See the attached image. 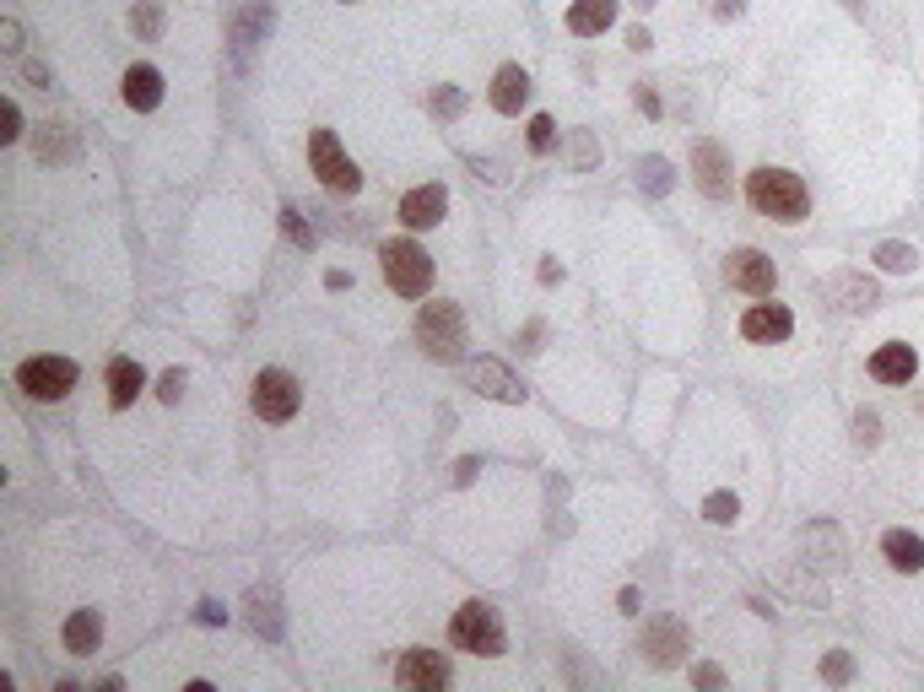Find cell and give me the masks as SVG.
Returning a JSON list of instances; mask_svg holds the SVG:
<instances>
[{"mask_svg":"<svg viewBox=\"0 0 924 692\" xmlns=\"http://www.w3.org/2000/svg\"><path fill=\"white\" fill-rule=\"evenodd\" d=\"M746 201H752L762 217H779V222H806V211H811L806 184H800L789 168H752L746 173Z\"/></svg>","mask_w":924,"mask_h":692,"instance_id":"1","label":"cell"},{"mask_svg":"<svg viewBox=\"0 0 924 692\" xmlns=\"http://www.w3.org/2000/svg\"><path fill=\"white\" fill-rule=\"evenodd\" d=\"M417 341H422L427 357H438V363H454V357H460V346H465V314L454 309V303H444V298L422 303V314H417Z\"/></svg>","mask_w":924,"mask_h":692,"instance_id":"2","label":"cell"},{"mask_svg":"<svg viewBox=\"0 0 924 692\" xmlns=\"http://www.w3.org/2000/svg\"><path fill=\"white\" fill-rule=\"evenodd\" d=\"M379 265H384V282H390L400 298H422L433 287V260L422 255V244L411 238H395V244L379 249Z\"/></svg>","mask_w":924,"mask_h":692,"instance_id":"3","label":"cell"},{"mask_svg":"<svg viewBox=\"0 0 924 692\" xmlns=\"http://www.w3.org/2000/svg\"><path fill=\"white\" fill-rule=\"evenodd\" d=\"M449 638H454V649H465V655H503V622H498V611L481 606V601L454 611Z\"/></svg>","mask_w":924,"mask_h":692,"instance_id":"4","label":"cell"},{"mask_svg":"<svg viewBox=\"0 0 924 692\" xmlns=\"http://www.w3.org/2000/svg\"><path fill=\"white\" fill-rule=\"evenodd\" d=\"M308 163H314L319 184H325V190H336V195H357V184H363L357 163L341 152L336 130H314V136H308Z\"/></svg>","mask_w":924,"mask_h":692,"instance_id":"5","label":"cell"},{"mask_svg":"<svg viewBox=\"0 0 924 692\" xmlns=\"http://www.w3.org/2000/svg\"><path fill=\"white\" fill-rule=\"evenodd\" d=\"M249 406H254V417H265V422H287V417H298L303 390L287 368H265V374H254Z\"/></svg>","mask_w":924,"mask_h":692,"instance_id":"6","label":"cell"},{"mask_svg":"<svg viewBox=\"0 0 924 692\" xmlns=\"http://www.w3.org/2000/svg\"><path fill=\"white\" fill-rule=\"evenodd\" d=\"M17 384L33 395V401H60V395L76 384V363L71 357H28V363L17 368Z\"/></svg>","mask_w":924,"mask_h":692,"instance_id":"7","label":"cell"},{"mask_svg":"<svg viewBox=\"0 0 924 692\" xmlns=\"http://www.w3.org/2000/svg\"><path fill=\"white\" fill-rule=\"evenodd\" d=\"M687 622L681 617H649L644 638H638V655H644L649 665H681V655H687Z\"/></svg>","mask_w":924,"mask_h":692,"instance_id":"8","label":"cell"},{"mask_svg":"<svg viewBox=\"0 0 924 692\" xmlns=\"http://www.w3.org/2000/svg\"><path fill=\"white\" fill-rule=\"evenodd\" d=\"M692 179H698L703 195L714 201H730L735 195V179H730V157L719 141H692Z\"/></svg>","mask_w":924,"mask_h":692,"instance_id":"9","label":"cell"},{"mask_svg":"<svg viewBox=\"0 0 924 692\" xmlns=\"http://www.w3.org/2000/svg\"><path fill=\"white\" fill-rule=\"evenodd\" d=\"M725 282L752 292V298H768V292H773V260L762 255V249H735V255L725 260Z\"/></svg>","mask_w":924,"mask_h":692,"instance_id":"10","label":"cell"},{"mask_svg":"<svg viewBox=\"0 0 924 692\" xmlns=\"http://www.w3.org/2000/svg\"><path fill=\"white\" fill-rule=\"evenodd\" d=\"M395 682L417 687V692H438V687H449V665H444V655H433V649H406L400 665H395Z\"/></svg>","mask_w":924,"mask_h":692,"instance_id":"11","label":"cell"},{"mask_svg":"<svg viewBox=\"0 0 924 692\" xmlns=\"http://www.w3.org/2000/svg\"><path fill=\"white\" fill-rule=\"evenodd\" d=\"M444 211H449V195H444V184H417V190L400 201V222L406 228H438L444 222Z\"/></svg>","mask_w":924,"mask_h":692,"instance_id":"12","label":"cell"},{"mask_svg":"<svg viewBox=\"0 0 924 692\" xmlns=\"http://www.w3.org/2000/svg\"><path fill=\"white\" fill-rule=\"evenodd\" d=\"M789 330H795V314H789L784 303H752V309L741 314L746 341H789Z\"/></svg>","mask_w":924,"mask_h":692,"instance_id":"13","label":"cell"},{"mask_svg":"<svg viewBox=\"0 0 924 692\" xmlns=\"http://www.w3.org/2000/svg\"><path fill=\"white\" fill-rule=\"evenodd\" d=\"M471 384H476L481 395H492V401H508V406L525 401V384L508 374L498 357H476V363H471Z\"/></svg>","mask_w":924,"mask_h":692,"instance_id":"14","label":"cell"},{"mask_svg":"<svg viewBox=\"0 0 924 692\" xmlns=\"http://www.w3.org/2000/svg\"><path fill=\"white\" fill-rule=\"evenodd\" d=\"M800 547H806V568H816V574H833V568H843V536H838V525H827V519L800 536Z\"/></svg>","mask_w":924,"mask_h":692,"instance_id":"15","label":"cell"},{"mask_svg":"<svg viewBox=\"0 0 924 692\" xmlns=\"http://www.w3.org/2000/svg\"><path fill=\"white\" fill-rule=\"evenodd\" d=\"M914 368H919V357H914V346H903V341L876 346V357H870V379H881V384H908Z\"/></svg>","mask_w":924,"mask_h":692,"instance_id":"16","label":"cell"},{"mask_svg":"<svg viewBox=\"0 0 924 692\" xmlns=\"http://www.w3.org/2000/svg\"><path fill=\"white\" fill-rule=\"evenodd\" d=\"M827 303H833V309H870V303H876V287L865 282V276H854V271H838V276H827Z\"/></svg>","mask_w":924,"mask_h":692,"instance_id":"17","label":"cell"},{"mask_svg":"<svg viewBox=\"0 0 924 692\" xmlns=\"http://www.w3.org/2000/svg\"><path fill=\"white\" fill-rule=\"evenodd\" d=\"M530 98V76L519 71V65H503L498 76H492V109L498 114H519Z\"/></svg>","mask_w":924,"mask_h":692,"instance_id":"18","label":"cell"},{"mask_svg":"<svg viewBox=\"0 0 924 692\" xmlns=\"http://www.w3.org/2000/svg\"><path fill=\"white\" fill-rule=\"evenodd\" d=\"M611 22H616V0H573V6H568V28L579 38L606 33Z\"/></svg>","mask_w":924,"mask_h":692,"instance_id":"19","label":"cell"},{"mask_svg":"<svg viewBox=\"0 0 924 692\" xmlns=\"http://www.w3.org/2000/svg\"><path fill=\"white\" fill-rule=\"evenodd\" d=\"M141 384H146V374H141L136 357H114V363H109V406L125 411L141 395Z\"/></svg>","mask_w":924,"mask_h":692,"instance_id":"20","label":"cell"},{"mask_svg":"<svg viewBox=\"0 0 924 692\" xmlns=\"http://www.w3.org/2000/svg\"><path fill=\"white\" fill-rule=\"evenodd\" d=\"M881 552H887V563L897 574H919L924 568V541L914 530H887V536H881Z\"/></svg>","mask_w":924,"mask_h":692,"instance_id":"21","label":"cell"},{"mask_svg":"<svg viewBox=\"0 0 924 692\" xmlns=\"http://www.w3.org/2000/svg\"><path fill=\"white\" fill-rule=\"evenodd\" d=\"M125 103L130 109H157V103H163V76L152 71V65H130L125 71Z\"/></svg>","mask_w":924,"mask_h":692,"instance_id":"22","label":"cell"},{"mask_svg":"<svg viewBox=\"0 0 924 692\" xmlns=\"http://www.w3.org/2000/svg\"><path fill=\"white\" fill-rule=\"evenodd\" d=\"M98 644H103L98 611H76V617H65V649H71V655H92Z\"/></svg>","mask_w":924,"mask_h":692,"instance_id":"23","label":"cell"},{"mask_svg":"<svg viewBox=\"0 0 924 692\" xmlns=\"http://www.w3.org/2000/svg\"><path fill=\"white\" fill-rule=\"evenodd\" d=\"M130 28H136L141 44H157V38H163V6H157V0H136V6H130Z\"/></svg>","mask_w":924,"mask_h":692,"instance_id":"24","label":"cell"},{"mask_svg":"<svg viewBox=\"0 0 924 692\" xmlns=\"http://www.w3.org/2000/svg\"><path fill=\"white\" fill-rule=\"evenodd\" d=\"M735 514H741L735 492H708V498H703V519H708V525H735Z\"/></svg>","mask_w":924,"mask_h":692,"instance_id":"25","label":"cell"},{"mask_svg":"<svg viewBox=\"0 0 924 692\" xmlns=\"http://www.w3.org/2000/svg\"><path fill=\"white\" fill-rule=\"evenodd\" d=\"M638 184H644L649 195H665L671 190V163H665V157H644V163H638Z\"/></svg>","mask_w":924,"mask_h":692,"instance_id":"26","label":"cell"},{"mask_svg":"<svg viewBox=\"0 0 924 692\" xmlns=\"http://www.w3.org/2000/svg\"><path fill=\"white\" fill-rule=\"evenodd\" d=\"M779 590H789L795 601H806V606H827L822 584H811V579H800V574H779Z\"/></svg>","mask_w":924,"mask_h":692,"instance_id":"27","label":"cell"},{"mask_svg":"<svg viewBox=\"0 0 924 692\" xmlns=\"http://www.w3.org/2000/svg\"><path fill=\"white\" fill-rule=\"evenodd\" d=\"M876 265H881V271H914L919 255H914L908 244H881V249H876Z\"/></svg>","mask_w":924,"mask_h":692,"instance_id":"28","label":"cell"},{"mask_svg":"<svg viewBox=\"0 0 924 692\" xmlns=\"http://www.w3.org/2000/svg\"><path fill=\"white\" fill-rule=\"evenodd\" d=\"M822 676H827L833 687H843V682L854 676V655H849V649H833V655H822Z\"/></svg>","mask_w":924,"mask_h":692,"instance_id":"29","label":"cell"},{"mask_svg":"<svg viewBox=\"0 0 924 692\" xmlns=\"http://www.w3.org/2000/svg\"><path fill=\"white\" fill-rule=\"evenodd\" d=\"M552 141H557V125L546 114H535L530 119V152H552Z\"/></svg>","mask_w":924,"mask_h":692,"instance_id":"30","label":"cell"},{"mask_svg":"<svg viewBox=\"0 0 924 692\" xmlns=\"http://www.w3.org/2000/svg\"><path fill=\"white\" fill-rule=\"evenodd\" d=\"M281 228H287V238H292L298 249H314V228H308L298 211H281Z\"/></svg>","mask_w":924,"mask_h":692,"instance_id":"31","label":"cell"},{"mask_svg":"<svg viewBox=\"0 0 924 692\" xmlns=\"http://www.w3.org/2000/svg\"><path fill=\"white\" fill-rule=\"evenodd\" d=\"M60 130H65V125H49L44 136H38V157H65V152H71V141H65Z\"/></svg>","mask_w":924,"mask_h":692,"instance_id":"32","label":"cell"},{"mask_svg":"<svg viewBox=\"0 0 924 692\" xmlns=\"http://www.w3.org/2000/svg\"><path fill=\"white\" fill-rule=\"evenodd\" d=\"M249 622H254L260 633L276 638V611H271V601H260V595H254V601H249Z\"/></svg>","mask_w":924,"mask_h":692,"instance_id":"33","label":"cell"},{"mask_svg":"<svg viewBox=\"0 0 924 692\" xmlns=\"http://www.w3.org/2000/svg\"><path fill=\"white\" fill-rule=\"evenodd\" d=\"M157 395H163V401L173 406V401H179V395H184V368H168V374L163 379H157Z\"/></svg>","mask_w":924,"mask_h":692,"instance_id":"34","label":"cell"},{"mask_svg":"<svg viewBox=\"0 0 924 692\" xmlns=\"http://www.w3.org/2000/svg\"><path fill=\"white\" fill-rule=\"evenodd\" d=\"M17 136H22V109L6 103V109H0V141H17Z\"/></svg>","mask_w":924,"mask_h":692,"instance_id":"35","label":"cell"},{"mask_svg":"<svg viewBox=\"0 0 924 692\" xmlns=\"http://www.w3.org/2000/svg\"><path fill=\"white\" fill-rule=\"evenodd\" d=\"M460 103H465V98H460V92H454V87H438L433 109H438V114H444V119H449V114H460Z\"/></svg>","mask_w":924,"mask_h":692,"instance_id":"36","label":"cell"},{"mask_svg":"<svg viewBox=\"0 0 924 692\" xmlns=\"http://www.w3.org/2000/svg\"><path fill=\"white\" fill-rule=\"evenodd\" d=\"M854 438H860V449L876 444V417H870V411H860V422H854Z\"/></svg>","mask_w":924,"mask_h":692,"instance_id":"37","label":"cell"},{"mask_svg":"<svg viewBox=\"0 0 924 692\" xmlns=\"http://www.w3.org/2000/svg\"><path fill=\"white\" fill-rule=\"evenodd\" d=\"M692 682H698V687H725V676H719V665H698Z\"/></svg>","mask_w":924,"mask_h":692,"instance_id":"38","label":"cell"},{"mask_svg":"<svg viewBox=\"0 0 924 692\" xmlns=\"http://www.w3.org/2000/svg\"><path fill=\"white\" fill-rule=\"evenodd\" d=\"M0 49H22V28H17V22H0Z\"/></svg>","mask_w":924,"mask_h":692,"instance_id":"39","label":"cell"},{"mask_svg":"<svg viewBox=\"0 0 924 692\" xmlns=\"http://www.w3.org/2000/svg\"><path fill=\"white\" fill-rule=\"evenodd\" d=\"M573 163H595V141H589V136H573Z\"/></svg>","mask_w":924,"mask_h":692,"instance_id":"40","label":"cell"},{"mask_svg":"<svg viewBox=\"0 0 924 692\" xmlns=\"http://www.w3.org/2000/svg\"><path fill=\"white\" fill-rule=\"evenodd\" d=\"M454 482H460V487L476 482V460H460V465H454Z\"/></svg>","mask_w":924,"mask_h":692,"instance_id":"41","label":"cell"},{"mask_svg":"<svg viewBox=\"0 0 924 692\" xmlns=\"http://www.w3.org/2000/svg\"><path fill=\"white\" fill-rule=\"evenodd\" d=\"M638 109H644V114H660V98H654L649 87H638Z\"/></svg>","mask_w":924,"mask_h":692,"instance_id":"42","label":"cell"},{"mask_svg":"<svg viewBox=\"0 0 924 692\" xmlns=\"http://www.w3.org/2000/svg\"><path fill=\"white\" fill-rule=\"evenodd\" d=\"M325 287H336V292H341V287H352V271H330V276H325Z\"/></svg>","mask_w":924,"mask_h":692,"instance_id":"43","label":"cell"},{"mask_svg":"<svg viewBox=\"0 0 924 692\" xmlns=\"http://www.w3.org/2000/svg\"><path fill=\"white\" fill-rule=\"evenodd\" d=\"M730 11H741V0H719V17H730Z\"/></svg>","mask_w":924,"mask_h":692,"instance_id":"44","label":"cell"},{"mask_svg":"<svg viewBox=\"0 0 924 692\" xmlns=\"http://www.w3.org/2000/svg\"><path fill=\"white\" fill-rule=\"evenodd\" d=\"M843 6H854V11H860V6H865V0H843Z\"/></svg>","mask_w":924,"mask_h":692,"instance_id":"45","label":"cell"}]
</instances>
